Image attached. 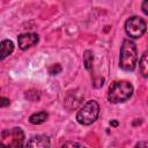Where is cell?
<instances>
[{"mask_svg":"<svg viewBox=\"0 0 148 148\" xmlns=\"http://www.w3.org/2000/svg\"><path fill=\"white\" fill-rule=\"evenodd\" d=\"M138 61V49L134 42L131 39H125L120 47L119 66L126 72H132L135 69Z\"/></svg>","mask_w":148,"mask_h":148,"instance_id":"6da1fadb","label":"cell"},{"mask_svg":"<svg viewBox=\"0 0 148 148\" xmlns=\"http://www.w3.org/2000/svg\"><path fill=\"white\" fill-rule=\"evenodd\" d=\"M133 94V86L128 81L113 82L108 91V99L111 103H123L131 98Z\"/></svg>","mask_w":148,"mask_h":148,"instance_id":"7a4b0ae2","label":"cell"},{"mask_svg":"<svg viewBox=\"0 0 148 148\" xmlns=\"http://www.w3.org/2000/svg\"><path fill=\"white\" fill-rule=\"evenodd\" d=\"M0 148H24V132L20 127L5 130L0 136Z\"/></svg>","mask_w":148,"mask_h":148,"instance_id":"3957f363","label":"cell"},{"mask_svg":"<svg viewBox=\"0 0 148 148\" xmlns=\"http://www.w3.org/2000/svg\"><path fill=\"white\" fill-rule=\"evenodd\" d=\"M99 105L96 101L90 99L86 102L76 113V120L81 125H90L98 118Z\"/></svg>","mask_w":148,"mask_h":148,"instance_id":"277c9868","label":"cell"},{"mask_svg":"<svg viewBox=\"0 0 148 148\" xmlns=\"http://www.w3.org/2000/svg\"><path fill=\"white\" fill-rule=\"evenodd\" d=\"M147 24L143 18L139 16H132L127 18L125 23V31L132 38H140L146 32Z\"/></svg>","mask_w":148,"mask_h":148,"instance_id":"5b68a950","label":"cell"},{"mask_svg":"<svg viewBox=\"0 0 148 148\" xmlns=\"http://www.w3.org/2000/svg\"><path fill=\"white\" fill-rule=\"evenodd\" d=\"M17 42H18V47L21 50H27L38 43V35L34 32H25L18 36Z\"/></svg>","mask_w":148,"mask_h":148,"instance_id":"8992f818","label":"cell"},{"mask_svg":"<svg viewBox=\"0 0 148 148\" xmlns=\"http://www.w3.org/2000/svg\"><path fill=\"white\" fill-rule=\"evenodd\" d=\"M51 142H50V138L45 134H39V135H35L32 136L25 148H50Z\"/></svg>","mask_w":148,"mask_h":148,"instance_id":"52a82bcc","label":"cell"},{"mask_svg":"<svg viewBox=\"0 0 148 148\" xmlns=\"http://www.w3.org/2000/svg\"><path fill=\"white\" fill-rule=\"evenodd\" d=\"M14 51V44L9 39H3L0 42V61L8 57Z\"/></svg>","mask_w":148,"mask_h":148,"instance_id":"ba28073f","label":"cell"},{"mask_svg":"<svg viewBox=\"0 0 148 148\" xmlns=\"http://www.w3.org/2000/svg\"><path fill=\"white\" fill-rule=\"evenodd\" d=\"M47 112L46 111H40V112H37V113H34L30 116L29 118V121L34 125H39L42 123H44L46 119H47Z\"/></svg>","mask_w":148,"mask_h":148,"instance_id":"9c48e42d","label":"cell"},{"mask_svg":"<svg viewBox=\"0 0 148 148\" xmlns=\"http://www.w3.org/2000/svg\"><path fill=\"white\" fill-rule=\"evenodd\" d=\"M92 60H94V56H92V52L87 50L84 51L83 53V64H84V67L88 72H92Z\"/></svg>","mask_w":148,"mask_h":148,"instance_id":"30bf717a","label":"cell"},{"mask_svg":"<svg viewBox=\"0 0 148 148\" xmlns=\"http://www.w3.org/2000/svg\"><path fill=\"white\" fill-rule=\"evenodd\" d=\"M139 68H140V72L142 74L143 77H147L148 76V56H147V52H145L139 61Z\"/></svg>","mask_w":148,"mask_h":148,"instance_id":"8fae6325","label":"cell"},{"mask_svg":"<svg viewBox=\"0 0 148 148\" xmlns=\"http://www.w3.org/2000/svg\"><path fill=\"white\" fill-rule=\"evenodd\" d=\"M61 148H87V147L79 141H68L65 145H62Z\"/></svg>","mask_w":148,"mask_h":148,"instance_id":"7c38bea8","label":"cell"},{"mask_svg":"<svg viewBox=\"0 0 148 148\" xmlns=\"http://www.w3.org/2000/svg\"><path fill=\"white\" fill-rule=\"evenodd\" d=\"M60 72H61V66L59 64H56V65H52V66L49 67V73L51 75H57Z\"/></svg>","mask_w":148,"mask_h":148,"instance_id":"4fadbf2b","label":"cell"},{"mask_svg":"<svg viewBox=\"0 0 148 148\" xmlns=\"http://www.w3.org/2000/svg\"><path fill=\"white\" fill-rule=\"evenodd\" d=\"M10 104V101L7 98V97H2L0 96V108H6Z\"/></svg>","mask_w":148,"mask_h":148,"instance_id":"5bb4252c","label":"cell"},{"mask_svg":"<svg viewBox=\"0 0 148 148\" xmlns=\"http://www.w3.org/2000/svg\"><path fill=\"white\" fill-rule=\"evenodd\" d=\"M135 148H148V143L147 141H139L135 145Z\"/></svg>","mask_w":148,"mask_h":148,"instance_id":"9a60e30c","label":"cell"},{"mask_svg":"<svg viewBox=\"0 0 148 148\" xmlns=\"http://www.w3.org/2000/svg\"><path fill=\"white\" fill-rule=\"evenodd\" d=\"M142 10H143V13L146 15L148 14V1H143L142 2Z\"/></svg>","mask_w":148,"mask_h":148,"instance_id":"2e32d148","label":"cell"},{"mask_svg":"<svg viewBox=\"0 0 148 148\" xmlns=\"http://www.w3.org/2000/svg\"><path fill=\"white\" fill-rule=\"evenodd\" d=\"M110 125L113 126V127H116V126H118V121H117L116 119H114V120H111V121H110Z\"/></svg>","mask_w":148,"mask_h":148,"instance_id":"e0dca14e","label":"cell"}]
</instances>
